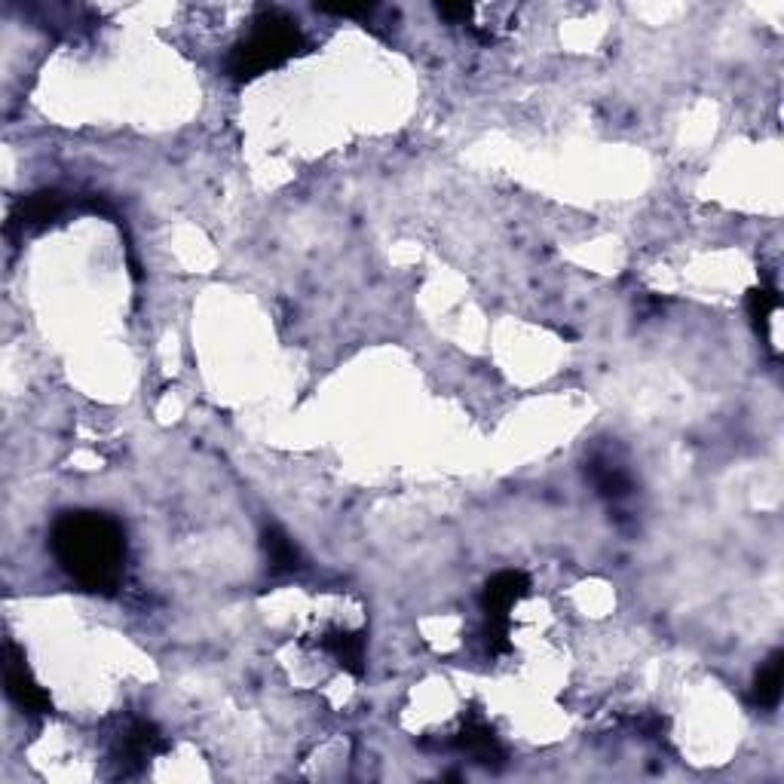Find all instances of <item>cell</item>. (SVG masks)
I'll return each mask as SVG.
<instances>
[{
	"mask_svg": "<svg viewBox=\"0 0 784 784\" xmlns=\"http://www.w3.org/2000/svg\"><path fill=\"white\" fill-rule=\"evenodd\" d=\"M7 653H10V659H7V693H10V699H13L19 708L34 711V714L49 711V696L40 690V686L34 683V677L28 674L22 653H19L13 644L7 647Z\"/></svg>",
	"mask_w": 784,
	"mask_h": 784,
	"instance_id": "3",
	"label": "cell"
},
{
	"mask_svg": "<svg viewBox=\"0 0 784 784\" xmlns=\"http://www.w3.org/2000/svg\"><path fill=\"white\" fill-rule=\"evenodd\" d=\"M588 475H592L595 487H598V494L604 497H613V500H622L628 497V490H631V481L628 475L616 466V463H607V460H595L592 466H588Z\"/></svg>",
	"mask_w": 784,
	"mask_h": 784,
	"instance_id": "7",
	"label": "cell"
},
{
	"mask_svg": "<svg viewBox=\"0 0 784 784\" xmlns=\"http://www.w3.org/2000/svg\"><path fill=\"white\" fill-rule=\"evenodd\" d=\"M301 46H304V37H301L298 22L288 19L279 10H261V16L252 25V34L233 46L227 71L236 80L258 77V74L288 62Z\"/></svg>",
	"mask_w": 784,
	"mask_h": 784,
	"instance_id": "2",
	"label": "cell"
},
{
	"mask_svg": "<svg viewBox=\"0 0 784 784\" xmlns=\"http://www.w3.org/2000/svg\"><path fill=\"white\" fill-rule=\"evenodd\" d=\"M527 592V579L524 573H515V570H506V573H497L494 579L487 582L484 588V613L490 622H506V613L515 607V601Z\"/></svg>",
	"mask_w": 784,
	"mask_h": 784,
	"instance_id": "4",
	"label": "cell"
},
{
	"mask_svg": "<svg viewBox=\"0 0 784 784\" xmlns=\"http://www.w3.org/2000/svg\"><path fill=\"white\" fill-rule=\"evenodd\" d=\"M781 665H784L781 656H772L760 668V674L754 680V702L757 705H763V708L778 705V699H781Z\"/></svg>",
	"mask_w": 784,
	"mask_h": 784,
	"instance_id": "8",
	"label": "cell"
},
{
	"mask_svg": "<svg viewBox=\"0 0 784 784\" xmlns=\"http://www.w3.org/2000/svg\"><path fill=\"white\" fill-rule=\"evenodd\" d=\"M325 650L340 662V668H347L350 674H362L365 671V637L362 634H347V631H337V634H328L325 637Z\"/></svg>",
	"mask_w": 784,
	"mask_h": 784,
	"instance_id": "6",
	"label": "cell"
},
{
	"mask_svg": "<svg viewBox=\"0 0 784 784\" xmlns=\"http://www.w3.org/2000/svg\"><path fill=\"white\" fill-rule=\"evenodd\" d=\"M441 19H448V22H466L472 16V7L469 4H438L435 7Z\"/></svg>",
	"mask_w": 784,
	"mask_h": 784,
	"instance_id": "11",
	"label": "cell"
},
{
	"mask_svg": "<svg viewBox=\"0 0 784 784\" xmlns=\"http://www.w3.org/2000/svg\"><path fill=\"white\" fill-rule=\"evenodd\" d=\"M460 748L469 751L475 760H484V763H490L494 757H500V748H497V742H494V735H490V729H484V726H478V723L463 729Z\"/></svg>",
	"mask_w": 784,
	"mask_h": 784,
	"instance_id": "10",
	"label": "cell"
},
{
	"mask_svg": "<svg viewBox=\"0 0 784 784\" xmlns=\"http://www.w3.org/2000/svg\"><path fill=\"white\" fill-rule=\"evenodd\" d=\"M59 212H62V193H56V190H40V193H31L28 200H22L16 221H19L25 230H40V227H46L49 221H56Z\"/></svg>",
	"mask_w": 784,
	"mask_h": 784,
	"instance_id": "5",
	"label": "cell"
},
{
	"mask_svg": "<svg viewBox=\"0 0 784 784\" xmlns=\"http://www.w3.org/2000/svg\"><path fill=\"white\" fill-rule=\"evenodd\" d=\"M264 549H267V558H270V564L276 570H294V567H298V549H294V543L282 530L270 527L264 533Z\"/></svg>",
	"mask_w": 784,
	"mask_h": 784,
	"instance_id": "9",
	"label": "cell"
},
{
	"mask_svg": "<svg viewBox=\"0 0 784 784\" xmlns=\"http://www.w3.org/2000/svg\"><path fill=\"white\" fill-rule=\"evenodd\" d=\"M59 567L89 592L114 595L123 582L126 533L105 512H62L49 533Z\"/></svg>",
	"mask_w": 784,
	"mask_h": 784,
	"instance_id": "1",
	"label": "cell"
}]
</instances>
